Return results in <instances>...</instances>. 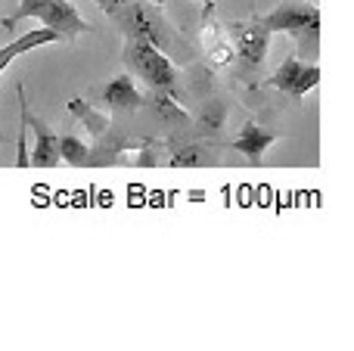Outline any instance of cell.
<instances>
[{"label":"cell","instance_id":"cell-1","mask_svg":"<svg viewBox=\"0 0 354 351\" xmlns=\"http://www.w3.org/2000/svg\"><path fill=\"white\" fill-rule=\"evenodd\" d=\"M118 28L124 31V37H140V41L153 44L156 50L168 56V59H193V50H189L187 37L177 35L171 25L165 22L159 3H149V0H131L124 3V10L115 16Z\"/></svg>","mask_w":354,"mask_h":351},{"label":"cell","instance_id":"cell-2","mask_svg":"<svg viewBox=\"0 0 354 351\" xmlns=\"http://www.w3.org/2000/svg\"><path fill=\"white\" fill-rule=\"evenodd\" d=\"M22 19H41L44 28H53L59 35V41L72 44L78 35H87L91 25L81 19V12L75 10L68 0H19V10L12 16H3V28L10 31Z\"/></svg>","mask_w":354,"mask_h":351},{"label":"cell","instance_id":"cell-3","mask_svg":"<svg viewBox=\"0 0 354 351\" xmlns=\"http://www.w3.org/2000/svg\"><path fill=\"white\" fill-rule=\"evenodd\" d=\"M258 22L274 35V31H286L295 37V47L317 50V37H320V10L314 3H283L277 10H270L268 16H258Z\"/></svg>","mask_w":354,"mask_h":351},{"label":"cell","instance_id":"cell-4","mask_svg":"<svg viewBox=\"0 0 354 351\" xmlns=\"http://www.w3.org/2000/svg\"><path fill=\"white\" fill-rule=\"evenodd\" d=\"M124 66L143 78L153 91H171L177 84V68H174V59H168L162 50H156L153 44L140 41V37H128L124 41V53H122Z\"/></svg>","mask_w":354,"mask_h":351},{"label":"cell","instance_id":"cell-5","mask_svg":"<svg viewBox=\"0 0 354 351\" xmlns=\"http://www.w3.org/2000/svg\"><path fill=\"white\" fill-rule=\"evenodd\" d=\"M317 84H320V66L299 59L295 53L286 56L277 66V72L270 75V87H277L280 93H289V97H305Z\"/></svg>","mask_w":354,"mask_h":351},{"label":"cell","instance_id":"cell-6","mask_svg":"<svg viewBox=\"0 0 354 351\" xmlns=\"http://www.w3.org/2000/svg\"><path fill=\"white\" fill-rule=\"evenodd\" d=\"M230 31H233V37H236L239 66H243L245 72H255V68H261L264 56H268L270 31L264 28L258 19H252V22H233Z\"/></svg>","mask_w":354,"mask_h":351},{"label":"cell","instance_id":"cell-7","mask_svg":"<svg viewBox=\"0 0 354 351\" xmlns=\"http://www.w3.org/2000/svg\"><path fill=\"white\" fill-rule=\"evenodd\" d=\"M28 128L35 131V149L28 153V165L31 168H56L62 162L59 134H56L53 128H47L41 118H35L31 112H28Z\"/></svg>","mask_w":354,"mask_h":351},{"label":"cell","instance_id":"cell-8","mask_svg":"<svg viewBox=\"0 0 354 351\" xmlns=\"http://www.w3.org/2000/svg\"><path fill=\"white\" fill-rule=\"evenodd\" d=\"M103 103L115 112H131L143 106V93L137 91V84L131 81V75H118L103 87Z\"/></svg>","mask_w":354,"mask_h":351},{"label":"cell","instance_id":"cell-9","mask_svg":"<svg viewBox=\"0 0 354 351\" xmlns=\"http://www.w3.org/2000/svg\"><path fill=\"white\" fill-rule=\"evenodd\" d=\"M274 140H277L274 131H268V128H261V124L249 122L243 131H239L236 140H233V149H236V153H243L245 159L258 165V162L264 159V153H268V146H274Z\"/></svg>","mask_w":354,"mask_h":351},{"label":"cell","instance_id":"cell-10","mask_svg":"<svg viewBox=\"0 0 354 351\" xmlns=\"http://www.w3.org/2000/svg\"><path fill=\"white\" fill-rule=\"evenodd\" d=\"M50 41H59V35H56L53 28H35V31H28V35H22L19 41H12V44H6V47H0V72H3V68L10 66L16 56L28 53V50L41 47V44H50Z\"/></svg>","mask_w":354,"mask_h":351},{"label":"cell","instance_id":"cell-11","mask_svg":"<svg viewBox=\"0 0 354 351\" xmlns=\"http://www.w3.org/2000/svg\"><path fill=\"white\" fill-rule=\"evenodd\" d=\"M171 155L165 159V165L171 168H202V165H214V153L202 143H177V146H168Z\"/></svg>","mask_w":354,"mask_h":351},{"label":"cell","instance_id":"cell-12","mask_svg":"<svg viewBox=\"0 0 354 351\" xmlns=\"http://www.w3.org/2000/svg\"><path fill=\"white\" fill-rule=\"evenodd\" d=\"M227 124V103L212 99V103L202 106V112L196 115V134L199 137H218Z\"/></svg>","mask_w":354,"mask_h":351},{"label":"cell","instance_id":"cell-13","mask_svg":"<svg viewBox=\"0 0 354 351\" xmlns=\"http://www.w3.org/2000/svg\"><path fill=\"white\" fill-rule=\"evenodd\" d=\"M68 112H72L75 118H81L84 122V128L91 131L93 137H100V134H106V128H109V118L103 115V112H97L91 103H84L81 97H75V99H68Z\"/></svg>","mask_w":354,"mask_h":351},{"label":"cell","instance_id":"cell-14","mask_svg":"<svg viewBox=\"0 0 354 351\" xmlns=\"http://www.w3.org/2000/svg\"><path fill=\"white\" fill-rule=\"evenodd\" d=\"M143 103H149L153 106V112L159 118H165V122H171V124H183V122H189V115L180 109V106L174 103V97H168V93H162V91H156L153 97H143Z\"/></svg>","mask_w":354,"mask_h":351},{"label":"cell","instance_id":"cell-15","mask_svg":"<svg viewBox=\"0 0 354 351\" xmlns=\"http://www.w3.org/2000/svg\"><path fill=\"white\" fill-rule=\"evenodd\" d=\"M59 155H62V162H68L72 168L91 165V146H87L84 140H78V137H72V134L59 137Z\"/></svg>","mask_w":354,"mask_h":351},{"label":"cell","instance_id":"cell-16","mask_svg":"<svg viewBox=\"0 0 354 351\" xmlns=\"http://www.w3.org/2000/svg\"><path fill=\"white\" fill-rule=\"evenodd\" d=\"M19 153H16V165L19 168H28V140H25V134H28V97H25V87L19 84Z\"/></svg>","mask_w":354,"mask_h":351},{"label":"cell","instance_id":"cell-17","mask_svg":"<svg viewBox=\"0 0 354 351\" xmlns=\"http://www.w3.org/2000/svg\"><path fill=\"white\" fill-rule=\"evenodd\" d=\"M93 3H97L100 10L106 12V16H112V19H115L118 12L124 10V3H128V0H93Z\"/></svg>","mask_w":354,"mask_h":351},{"label":"cell","instance_id":"cell-18","mask_svg":"<svg viewBox=\"0 0 354 351\" xmlns=\"http://www.w3.org/2000/svg\"><path fill=\"white\" fill-rule=\"evenodd\" d=\"M128 3H131V0H128Z\"/></svg>","mask_w":354,"mask_h":351}]
</instances>
